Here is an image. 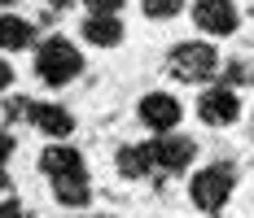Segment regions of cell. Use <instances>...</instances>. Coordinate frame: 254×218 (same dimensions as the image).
Returning <instances> with one entry per match:
<instances>
[{
	"mask_svg": "<svg viewBox=\"0 0 254 218\" xmlns=\"http://www.w3.org/2000/svg\"><path fill=\"white\" fill-rule=\"evenodd\" d=\"M53 196L62 201V205H88V174H75V179H53Z\"/></svg>",
	"mask_w": 254,
	"mask_h": 218,
	"instance_id": "4fadbf2b",
	"label": "cell"
},
{
	"mask_svg": "<svg viewBox=\"0 0 254 218\" xmlns=\"http://www.w3.org/2000/svg\"><path fill=\"white\" fill-rule=\"evenodd\" d=\"M140 122L149 127V131H158V135H167V131H176L180 118H184V109H180L176 96H167V92H149V96H140Z\"/></svg>",
	"mask_w": 254,
	"mask_h": 218,
	"instance_id": "8992f818",
	"label": "cell"
},
{
	"mask_svg": "<svg viewBox=\"0 0 254 218\" xmlns=\"http://www.w3.org/2000/svg\"><path fill=\"white\" fill-rule=\"evenodd\" d=\"M193 22L202 26L206 35H232L237 26H241V13H237V4L232 0H197L193 4Z\"/></svg>",
	"mask_w": 254,
	"mask_h": 218,
	"instance_id": "52a82bcc",
	"label": "cell"
},
{
	"mask_svg": "<svg viewBox=\"0 0 254 218\" xmlns=\"http://www.w3.org/2000/svg\"><path fill=\"white\" fill-rule=\"evenodd\" d=\"M167 70L176 74L180 83H206L219 74V52L210 48L206 40H184L167 52Z\"/></svg>",
	"mask_w": 254,
	"mask_h": 218,
	"instance_id": "7a4b0ae2",
	"label": "cell"
},
{
	"mask_svg": "<svg viewBox=\"0 0 254 218\" xmlns=\"http://www.w3.org/2000/svg\"><path fill=\"white\" fill-rule=\"evenodd\" d=\"M153 153V170H162V174H180V170L193 166V157H197V144L189 140V135H176V131H167V135H158L149 144Z\"/></svg>",
	"mask_w": 254,
	"mask_h": 218,
	"instance_id": "277c9868",
	"label": "cell"
},
{
	"mask_svg": "<svg viewBox=\"0 0 254 218\" xmlns=\"http://www.w3.org/2000/svg\"><path fill=\"white\" fill-rule=\"evenodd\" d=\"M4 188H9V174H4V166H0V192H4Z\"/></svg>",
	"mask_w": 254,
	"mask_h": 218,
	"instance_id": "ffe728a7",
	"label": "cell"
},
{
	"mask_svg": "<svg viewBox=\"0 0 254 218\" xmlns=\"http://www.w3.org/2000/svg\"><path fill=\"white\" fill-rule=\"evenodd\" d=\"M9 153H13V135H9V131L0 127V166L9 162Z\"/></svg>",
	"mask_w": 254,
	"mask_h": 218,
	"instance_id": "ac0fdd59",
	"label": "cell"
},
{
	"mask_svg": "<svg viewBox=\"0 0 254 218\" xmlns=\"http://www.w3.org/2000/svg\"><path fill=\"white\" fill-rule=\"evenodd\" d=\"M88 4V13H119L123 9V0H83Z\"/></svg>",
	"mask_w": 254,
	"mask_h": 218,
	"instance_id": "2e32d148",
	"label": "cell"
},
{
	"mask_svg": "<svg viewBox=\"0 0 254 218\" xmlns=\"http://www.w3.org/2000/svg\"><path fill=\"white\" fill-rule=\"evenodd\" d=\"M140 9H145V18L162 22V18H176L180 9H184V0H140Z\"/></svg>",
	"mask_w": 254,
	"mask_h": 218,
	"instance_id": "9a60e30c",
	"label": "cell"
},
{
	"mask_svg": "<svg viewBox=\"0 0 254 218\" xmlns=\"http://www.w3.org/2000/svg\"><path fill=\"white\" fill-rule=\"evenodd\" d=\"M35 74H40L49 87H66L70 79L83 74V52H79L70 40L53 35V40H44L40 52H35Z\"/></svg>",
	"mask_w": 254,
	"mask_h": 218,
	"instance_id": "6da1fadb",
	"label": "cell"
},
{
	"mask_svg": "<svg viewBox=\"0 0 254 218\" xmlns=\"http://www.w3.org/2000/svg\"><path fill=\"white\" fill-rule=\"evenodd\" d=\"M40 170L49 174V179H75V174H88V166H83V153L70 144H49L44 153H40Z\"/></svg>",
	"mask_w": 254,
	"mask_h": 218,
	"instance_id": "ba28073f",
	"label": "cell"
},
{
	"mask_svg": "<svg viewBox=\"0 0 254 218\" xmlns=\"http://www.w3.org/2000/svg\"><path fill=\"white\" fill-rule=\"evenodd\" d=\"M9 4H18V0H0V9H9Z\"/></svg>",
	"mask_w": 254,
	"mask_h": 218,
	"instance_id": "44dd1931",
	"label": "cell"
},
{
	"mask_svg": "<svg viewBox=\"0 0 254 218\" xmlns=\"http://www.w3.org/2000/svg\"><path fill=\"white\" fill-rule=\"evenodd\" d=\"M4 114H9V118H26V114H31V100L13 96V100H9V105H4Z\"/></svg>",
	"mask_w": 254,
	"mask_h": 218,
	"instance_id": "e0dca14e",
	"label": "cell"
},
{
	"mask_svg": "<svg viewBox=\"0 0 254 218\" xmlns=\"http://www.w3.org/2000/svg\"><path fill=\"white\" fill-rule=\"evenodd\" d=\"M114 166H119L123 179H145V174H153L149 144H123V148H119V157H114Z\"/></svg>",
	"mask_w": 254,
	"mask_h": 218,
	"instance_id": "8fae6325",
	"label": "cell"
},
{
	"mask_svg": "<svg viewBox=\"0 0 254 218\" xmlns=\"http://www.w3.org/2000/svg\"><path fill=\"white\" fill-rule=\"evenodd\" d=\"M250 135H254V122H250Z\"/></svg>",
	"mask_w": 254,
	"mask_h": 218,
	"instance_id": "603a6c76",
	"label": "cell"
},
{
	"mask_svg": "<svg viewBox=\"0 0 254 218\" xmlns=\"http://www.w3.org/2000/svg\"><path fill=\"white\" fill-rule=\"evenodd\" d=\"M232 183H237V170H232L228 162H215V166H202L193 174L189 196H193V205H197L202 214H219V210L228 205V196H232Z\"/></svg>",
	"mask_w": 254,
	"mask_h": 218,
	"instance_id": "3957f363",
	"label": "cell"
},
{
	"mask_svg": "<svg viewBox=\"0 0 254 218\" xmlns=\"http://www.w3.org/2000/svg\"><path fill=\"white\" fill-rule=\"evenodd\" d=\"M31 40H35V26L26 22V18H18V13H0V48L4 52L26 48Z\"/></svg>",
	"mask_w": 254,
	"mask_h": 218,
	"instance_id": "7c38bea8",
	"label": "cell"
},
{
	"mask_svg": "<svg viewBox=\"0 0 254 218\" xmlns=\"http://www.w3.org/2000/svg\"><path fill=\"white\" fill-rule=\"evenodd\" d=\"M246 83H254V57H246V61H228L224 66V87H246Z\"/></svg>",
	"mask_w": 254,
	"mask_h": 218,
	"instance_id": "5bb4252c",
	"label": "cell"
},
{
	"mask_svg": "<svg viewBox=\"0 0 254 218\" xmlns=\"http://www.w3.org/2000/svg\"><path fill=\"white\" fill-rule=\"evenodd\" d=\"M9 83H13V66L0 57V92H9Z\"/></svg>",
	"mask_w": 254,
	"mask_h": 218,
	"instance_id": "d6986e66",
	"label": "cell"
},
{
	"mask_svg": "<svg viewBox=\"0 0 254 218\" xmlns=\"http://www.w3.org/2000/svg\"><path fill=\"white\" fill-rule=\"evenodd\" d=\"M197 118L210 122V127H232V122L241 118V96L232 92V87H206L202 96H197Z\"/></svg>",
	"mask_w": 254,
	"mask_h": 218,
	"instance_id": "5b68a950",
	"label": "cell"
},
{
	"mask_svg": "<svg viewBox=\"0 0 254 218\" xmlns=\"http://www.w3.org/2000/svg\"><path fill=\"white\" fill-rule=\"evenodd\" d=\"M49 4H62V9H66V4H70V0H49Z\"/></svg>",
	"mask_w": 254,
	"mask_h": 218,
	"instance_id": "7402d4cb",
	"label": "cell"
},
{
	"mask_svg": "<svg viewBox=\"0 0 254 218\" xmlns=\"http://www.w3.org/2000/svg\"><path fill=\"white\" fill-rule=\"evenodd\" d=\"M31 127L40 131V135H49V140H66L70 131H75V114L70 109H62V105H31Z\"/></svg>",
	"mask_w": 254,
	"mask_h": 218,
	"instance_id": "9c48e42d",
	"label": "cell"
},
{
	"mask_svg": "<svg viewBox=\"0 0 254 218\" xmlns=\"http://www.w3.org/2000/svg\"><path fill=\"white\" fill-rule=\"evenodd\" d=\"M83 40L97 44V48H114V44H123V22L114 13H88L83 18Z\"/></svg>",
	"mask_w": 254,
	"mask_h": 218,
	"instance_id": "30bf717a",
	"label": "cell"
}]
</instances>
